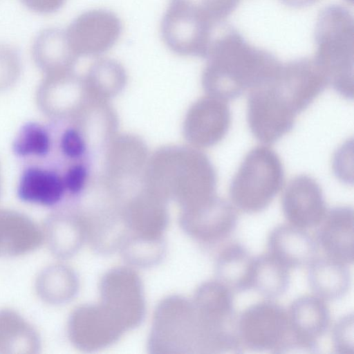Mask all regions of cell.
I'll use <instances>...</instances> for the list:
<instances>
[{"label": "cell", "instance_id": "cell-1", "mask_svg": "<svg viewBox=\"0 0 354 354\" xmlns=\"http://www.w3.org/2000/svg\"><path fill=\"white\" fill-rule=\"evenodd\" d=\"M319 96L317 84L304 69L282 63L271 78L249 91L247 120L253 136L270 144L292 129L298 114Z\"/></svg>", "mask_w": 354, "mask_h": 354}, {"label": "cell", "instance_id": "cell-2", "mask_svg": "<svg viewBox=\"0 0 354 354\" xmlns=\"http://www.w3.org/2000/svg\"><path fill=\"white\" fill-rule=\"evenodd\" d=\"M207 56V85L224 100L239 97L267 81L282 65L274 55L249 44L233 28H221Z\"/></svg>", "mask_w": 354, "mask_h": 354}, {"label": "cell", "instance_id": "cell-3", "mask_svg": "<svg viewBox=\"0 0 354 354\" xmlns=\"http://www.w3.org/2000/svg\"><path fill=\"white\" fill-rule=\"evenodd\" d=\"M241 0H169L160 24L168 48L184 55L207 56L222 24Z\"/></svg>", "mask_w": 354, "mask_h": 354}, {"label": "cell", "instance_id": "cell-4", "mask_svg": "<svg viewBox=\"0 0 354 354\" xmlns=\"http://www.w3.org/2000/svg\"><path fill=\"white\" fill-rule=\"evenodd\" d=\"M314 59L328 85L342 96L352 99L354 93V23L352 15L333 5L319 14L315 29Z\"/></svg>", "mask_w": 354, "mask_h": 354}, {"label": "cell", "instance_id": "cell-5", "mask_svg": "<svg viewBox=\"0 0 354 354\" xmlns=\"http://www.w3.org/2000/svg\"><path fill=\"white\" fill-rule=\"evenodd\" d=\"M283 179V164L276 151L257 146L246 154L232 179V203L245 213L261 212L279 193Z\"/></svg>", "mask_w": 354, "mask_h": 354}, {"label": "cell", "instance_id": "cell-6", "mask_svg": "<svg viewBox=\"0 0 354 354\" xmlns=\"http://www.w3.org/2000/svg\"><path fill=\"white\" fill-rule=\"evenodd\" d=\"M236 330L239 348L279 353L295 348L288 311L272 301L245 309L236 319Z\"/></svg>", "mask_w": 354, "mask_h": 354}, {"label": "cell", "instance_id": "cell-7", "mask_svg": "<svg viewBox=\"0 0 354 354\" xmlns=\"http://www.w3.org/2000/svg\"><path fill=\"white\" fill-rule=\"evenodd\" d=\"M122 32L119 17L106 9H92L78 15L65 30L74 54L97 55L111 48Z\"/></svg>", "mask_w": 354, "mask_h": 354}, {"label": "cell", "instance_id": "cell-8", "mask_svg": "<svg viewBox=\"0 0 354 354\" xmlns=\"http://www.w3.org/2000/svg\"><path fill=\"white\" fill-rule=\"evenodd\" d=\"M281 206L289 223L304 229L321 224L327 212L319 184L306 174L297 175L289 181Z\"/></svg>", "mask_w": 354, "mask_h": 354}, {"label": "cell", "instance_id": "cell-9", "mask_svg": "<svg viewBox=\"0 0 354 354\" xmlns=\"http://www.w3.org/2000/svg\"><path fill=\"white\" fill-rule=\"evenodd\" d=\"M295 348L310 351L326 333L330 313L323 299L304 295L296 299L288 310Z\"/></svg>", "mask_w": 354, "mask_h": 354}, {"label": "cell", "instance_id": "cell-10", "mask_svg": "<svg viewBox=\"0 0 354 354\" xmlns=\"http://www.w3.org/2000/svg\"><path fill=\"white\" fill-rule=\"evenodd\" d=\"M317 244L306 229L290 223L275 227L268 238V252L290 269L308 266L316 257Z\"/></svg>", "mask_w": 354, "mask_h": 354}, {"label": "cell", "instance_id": "cell-11", "mask_svg": "<svg viewBox=\"0 0 354 354\" xmlns=\"http://www.w3.org/2000/svg\"><path fill=\"white\" fill-rule=\"evenodd\" d=\"M317 242L326 256L347 265L354 259L353 209L348 206L333 208L321 223Z\"/></svg>", "mask_w": 354, "mask_h": 354}, {"label": "cell", "instance_id": "cell-12", "mask_svg": "<svg viewBox=\"0 0 354 354\" xmlns=\"http://www.w3.org/2000/svg\"><path fill=\"white\" fill-rule=\"evenodd\" d=\"M307 277L312 291L324 300L343 297L351 284L347 264L328 256L315 257L312 261L308 266Z\"/></svg>", "mask_w": 354, "mask_h": 354}, {"label": "cell", "instance_id": "cell-13", "mask_svg": "<svg viewBox=\"0 0 354 354\" xmlns=\"http://www.w3.org/2000/svg\"><path fill=\"white\" fill-rule=\"evenodd\" d=\"M65 189L63 179L55 171L30 167L20 177L17 194L23 201L53 206L62 200Z\"/></svg>", "mask_w": 354, "mask_h": 354}, {"label": "cell", "instance_id": "cell-14", "mask_svg": "<svg viewBox=\"0 0 354 354\" xmlns=\"http://www.w3.org/2000/svg\"><path fill=\"white\" fill-rule=\"evenodd\" d=\"M253 260L241 244H227L218 258L216 270L219 281L232 292L250 289Z\"/></svg>", "mask_w": 354, "mask_h": 354}, {"label": "cell", "instance_id": "cell-15", "mask_svg": "<svg viewBox=\"0 0 354 354\" xmlns=\"http://www.w3.org/2000/svg\"><path fill=\"white\" fill-rule=\"evenodd\" d=\"M42 232L30 221L18 216H0V256L22 254L37 248Z\"/></svg>", "mask_w": 354, "mask_h": 354}, {"label": "cell", "instance_id": "cell-16", "mask_svg": "<svg viewBox=\"0 0 354 354\" xmlns=\"http://www.w3.org/2000/svg\"><path fill=\"white\" fill-rule=\"evenodd\" d=\"M290 268L268 252L253 260L251 288L271 299L283 294L290 283Z\"/></svg>", "mask_w": 354, "mask_h": 354}, {"label": "cell", "instance_id": "cell-17", "mask_svg": "<svg viewBox=\"0 0 354 354\" xmlns=\"http://www.w3.org/2000/svg\"><path fill=\"white\" fill-rule=\"evenodd\" d=\"M38 346L37 334L26 320L10 310H0V353H32Z\"/></svg>", "mask_w": 354, "mask_h": 354}, {"label": "cell", "instance_id": "cell-18", "mask_svg": "<svg viewBox=\"0 0 354 354\" xmlns=\"http://www.w3.org/2000/svg\"><path fill=\"white\" fill-rule=\"evenodd\" d=\"M32 53L37 62L44 66H52L70 61L74 55L65 30L47 28L40 32L32 44Z\"/></svg>", "mask_w": 354, "mask_h": 354}, {"label": "cell", "instance_id": "cell-19", "mask_svg": "<svg viewBox=\"0 0 354 354\" xmlns=\"http://www.w3.org/2000/svg\"><path fill=\"white\" fill-rule=\"evenodd\" d=\"M50 147L48 131L41 125L28 122L24 125L13 143V151L18 156H46Z\"/></svg>", "mask_w": 354, "mask_h": 354}, {"label": "cell", "instance_id": "cell-20", "mask_svg": "<svg viewBox=\"0 0 354 354\" xmlns=\"http://www.w3.org/2000/svg\"><path fill=\"white\" fill-rule=\"evenodd\" d=\"M354 319L353 314L342 317L332 334L333 348L339 354H354Z\"/></svg>", "mask_w": 354, "mask_h": 354}, {"label": "cell", "instance_id": "cell-21", "mask_svg": "<svg viewBox=\"0 0 354 354\" xmlns=\"http://www.w3.org/2000/svg\"><path fill=\"white\" fill-rule=\"evenodd\" d=\"M353 146L348 142L337 150L333 161V168L337 177L349 183L353 181Z\"/></svg>", "mask_w": 354, "mask_h": 354}, {"label": "cell", "instance_id": "cell-22", "mask_svg": "<svg viewBox=\"0 0 354 354\" xmlns=\"http://www.w3.org/2000/svg\"><path fill=\"white\" fill-rule=\"evenodd\" d=\"M61 149L65 156L75 158L82 156L85 146L80 133L73 129H69L62 136Z\"/></svg>", "mask_w": 354, "mask_h": 354}, {"label": "cell", "instance_id": "cell-23", "mask_svg": "<svg viewBox=\"0 0 354 354\" xmlns=\"http://www.w3.org/2000/svg\"><path fill=\"white\" fill-rule=\"evenodd\" d=\"M86 176V170L83 165H76L71 167L63 179L66 189L72 194H77L84 185Z\"/></svg>", "mask_w": 354, "mask_h": 354}, {"label": "cell", "instance_id": "cell-24", "mask_svg": "<svg viewBox=\"0 0 354 354\" xmlns=\"http://www.w3.org/2000/svg\"><path fill=\"white\" fill-rule=\"evenodd\" d=\"M29 10L39 14H51L59 10L66 0H20Z\"/></svg>", "mask_w": 354, "mask_h": 354}, {"label": "cell", "instance_id": "cell-25", "mask_svg": "<svg viewBox=\"0 0 354 354\" xmlns=\"http://www.w3.org/2000/svg\"><path fill=\"white\" fill-rule=\"evenodd\" d=\"M284 5L294 8H301L310 6L318 0H279Z\"/></svg>", "mask_w": 354, "mask_h": 354}, {"label": "cell", "instance_id": "cell-26", "mask_svg": "<svg viewBox=\"0 0 354 354\" xmlns=\"http://www.w3.org/2000/svg\"><path fill=\"white\" fill-rule=\"evenodd\" d=\"M346 1H347L348 2H351V3H352L353 1V0H346Z\"/></svg>", "mask_w": 354, "mask_h": 354}]
</instances>
